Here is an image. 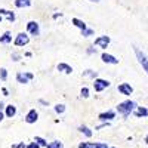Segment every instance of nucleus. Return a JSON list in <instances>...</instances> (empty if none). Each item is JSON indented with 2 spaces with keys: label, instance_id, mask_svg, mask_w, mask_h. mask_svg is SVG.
Masks as SVG:
<instances>
[{
  "label": "nucleus",
  "instance_id": "5",
  "mask_svg": "<svg viewBox=\"0 0 148 148\" xmlns=\"http://www.w3.org/2000/svg\"><path fill=\"white\" fill-rule=\"evenodd\" d=\"M27 33L30 36H39L40 34V25L37 21H28L27 22Z\"/></svg>",
  "mask_w": 148,
  "mask_h": 148
},
{
  "label": "nucleus",
  "instance_id": "21",
  "mask_svg": "<svg viewBox=\"0 0 148 148\" xmlns=\"http://www.w3.org/2000/svg\"><path fill=\"white\" fill-rule=\"evenodd\" d=\"M80 31H82V36H83V37H90V36L95 34V31H93L92 28H88V27H86L84 30H80Z\"/></svg>",
  "mask_w": 148,
  "mask_h": 148
},
{
  "label": "nucleus",
  "instance_id": "20",
  "mask_svg": "<svg viewBox=\"0 0 148 148\" xmlns=\"http://www.w3.org/2000/svg\"><path fill=\"white\" fill-rule=\"evenodd\" d=\"M46 148H64V144L61 141H52L46 145Z\"/></svg>",
  "mask_w": 148,
  "mask_h": 148
},
{
  "label": "nucleus",
  "instance_id": "27",
  "mask_svg": "<svg viewBox=\"0 0 148 148\" xmlns=\"http://www.w3.org/2000/svg\"><path fill=\"white\" fill-rule=\"evenodd\" d=\"M80 96H82V98H89V89H88V88H82Z\"/></svg>",
  "mask_w": 148,
  "mask_h": 148
},
{
  "label": "nucleus",
  "instance_id": "16",
  "mask_svg": "<svg viewBox=\"0 0 148 148\" xmlns=\"http://www.w3.org/2000/svg\"><path fill=\"white\" fill-rule=\"evenodd\" d=\"M15 79H16V82L21 83V84H27V83H30V80H28V77H27L25 71H24V73H16Z\"/></svg>",
  "mask_w": 148,
  "mask_h": 148
},
{
  "label": "nucleus",
  "instance_id": "29",
  "mask_svg": "<svg viewBox=\"0 0 148 148\" xmlns=\"http://www.w3.org/2000/svg\"><path fill=\"white\" fill-rule=\"evenodd\" d=\"M12 148H27V144H24V142H19V144H15V145H12Z\"/></svg>",
  "mask_w": 148,
  "mask_h": 148
},
{
  "label": "nucleus",
  "instance_id": "25",
  "mask_svg": "<svg viewBox=\"0 0 148 148\" xmlns=\"http://www.w3.org/2000/svg\"><path fill=\"white\" fill-rule=\"evenodd\" d=\"M0 80L2 82L8 80V70L6 68H0Z\"/></svg>",
  "mask_w": 148,
  "mask_h": 148
},
{
  "label": "nucleus",
  "instance_id": "17",
  "mask_svg": "<svg viewBox=\"0 0 148 148\" xmlns=\"http://www.w3.org/2000/svg\"><path fill=\"white\" fill-rule=\"evenodd\" d=\"M71 24H73L74 27H77L79 30H84L86 27H88V25H86V24H84L82 19H79V18H73V19H71Z\"/></svg>",
  "mask_w": 148,
  "mask_h": 148
},
{
  "label": "nucleus",
  "instance_id": "1",
  "mask_svg": "<svg viewBox=\"0 0 148 148\" xmlns=\"http://www.w3.org/2000/svg\"><path fill=\"white\" fill-rule=\"evenodd\" d=\"M135 107H136V104H135L133 101H130V99L123 101V102H120V104L117 105V113L121 114L123 117H129L130 113L135 110Z\"/></svg>",
  "mask_w": 148,
  "mask_h": 148
},
{
  "label": "nucleus",
  "instance_id": "10",
  "mask_svg": "<svg viewBox=\"0 0 148 148\" xmlns=\"http://www.w3.org/2000/svg\"><path fill=\"white\" fill-rule=\"evenodd\" d=\"M113 119H116V111H113V110H108L105 113H101L98 116V120H101V121H111Z\"/></svg>",
  "mask_w": 148,
  "mask_h": 148
},
{
  "label": "nucleus",
  "instance_id": "15",
  "mask_svg": "<svg viewBox=\"0 0 148 148\" xmlns=\"http://www.w3.org/2000/svg\"><path fill=\"white\" fill-rule=\"evenodd\" d=\"M0 43H3V45L12 43V33L10 31H5L2 36H0Z\"/></svg>",
  "mask_w": 148,
  "mask_h": 148
},
{
  "label": "nucleus",
  "instance_id": "9",
  "mask_svg": "<svg viewBox=\"0 0 148 148\" xmlns=\"http://www.w3.org/2000/svg\"><path fill=\"white\" fill-rule=\"evenodd\" d=\"M101 59H102V62H105V64H113V65H117V64H119V59H117L114 55L107 53V52H104V53L101 55Z\"/></svg>",
  "mask_w": 148,
  "mask_h": 148
},
{
  "label": "nucleus",
  "instance_id": "6",
  "mask_svg": "<svg viewBox=\"0 0 148 148\" xmlns=\"http://www.w3.org/2000/svg\"><path fill=\"white\" fill-rule=\"evenodd\" d=\"M110 43H111V39L108 36H99L95 39V46L101 47V49H107L110 46Z\"/></svg>",
  "mask_w": 148,
  "mask_h": 148
},
{
  "label": "nucleus",
  "instance_id": "28",
  "mask_svg": "<svg viewBox=\"0 0 148 148\" xmlns=\"http://www.w3.org/2000/svg\"><path fill=\"white\" fill-rule=\"evenodd\" d=\"M95 148H108L105 142H95Z\"/></svg>",
  "mask_w": 148,
  "mask_h": 148
},
{
  "label": "nucleus",
  "instance_id": "35",
  "mask_svg": "<svg viewBox=\"0 0 148 148\" xmlns=\"http://www.w3.org/2000/svg\"><path fill=\"white\" fill-rule=\"evenodd\" d=\"M95 52H96V51H95L93 47H89V49H88V53H89V55H92V53H95Z\"/></svg>",
  "mask_w": 148,
  "mask_h": 148
},
{
  "label": "nucleus",
  "instance_id": "41",
  "mask_svg": "<svg viewBox=\"0 0 148 148\" xmlns=\"http://www.w3.org/2000/svg\"><path fill=\"white\" fill-rule=\"evenodd\" d=\"M108 148H116V147H108Z\"/></svg>",
  "mask_w": 148,
  "mask_h": 148
},
{
  "label": "nucleus",
  "instance_id": "8",
  "mask_svg": "<svg viewBox=\"0 0 148 148\" xmlns=\"http://www.w3.org/2000/svg\"><path fill=\"white\" fill-rule=\"evenodd\" d=\"M117 90H119L121 95H126V96H130V95L133 93V88H132L129 83H121V84H119Z\"/></svg>",
  "mask_w": 148,
  "mask_h": 148
},
{
  "label": "nucleus",
  "instance_id": "18",
  "mask_svg": "<svg viewBox=\"0 0 148 148\" xmlns=\"http://www.w3.org/2000/svg\"><path fill=\"white\" fill-rule=\"evenodd\" d=\"M15 6L19 9L28 8V6H31V0H15Z\"/></svg>",
  "mask_w": 148,
  "mask_h": 148
},
{
  "label": "nucleus",
  "instance_id": "14",
  "mask_svg": "<svg viewBox=\"0 0 148 148\" xmlns=\"http://www.w3.org/2000/svg\"><path fill=\"white\" fill-rule=\"evenodd\" d=\"M132 113L135 114V117L141 119V117H147L148 116V110L145 107H135V110L132 111Z\"/></svg>",
  "mask_w": 148,
  "mask_h": 148
},
{
  "label": "nucleus",
  "instance_id": "13",
  "mask_svg": "<svg viewBox=\"0 0 148 148\" xmlns=\"http://www.w3.org/2000/svg\"><path fill=\"white\" fill-rule=\"evenodd\" d=\"M56 70L61 71V73H64V74H71L73 73V67L70 64H67V62H59L56 65Z\"/></svg>",
  "mask_w": 148,
  "mask_h": 148
},
{
  "label": "nucleus",
  "instance_id": "7",
  "mask_svg": "<svg viewBox=\"0 0 148 148\" xmlns=\"http://www.w3.org/2000/svg\"><path fill=\"white\" fill-rule=\"evenodd\" d=\"M24 120H25V123H28V125H33V123H36L37 120H39V113H37L34 108H31L25 114V119Z\"/></svg>",
  "mask_w": 148,
  "mask_h": 148
},
{
  "label": "nucleus",
  "instance_id": "39",
  "mask_svg": "<svg viewBox=\"0 0 148 148\" xmlns=\"http://www.w3.org/2000/svg\"><path fill=\"white\" fill-rule=\"evenodd\" d=\"M2 19H3V16H2V15H0V24H2Z\"/></svg>",
  "mask_w": 148,
  "mask_h": 148
},
{
  "label": "nucleus",
  "instance_id": "36",
  "mask_svg": "<svg viewBox=\"0 0 148 148\" xmlns=\"http://www.w3.org/2000/svg\"><path fill=\"white\" fill-rule=\"evenodd\" d=\"M39 102H40L42 105H46V107L49 105V102H47V101H45V99H39Z\"/></svg>",
  "mask_w": 148,
  "mask_h": 148
},
{
  "label": "nucleus",
  "instance_id": "40",
  "mask_svg": "<svg viewBox=\"0 0 148 148\" xmlns=\"http://www.w3.org/2000/svg\"><path fill=\"white\" fill-rule=\"evenodd\" d=\"M145 142H147V144H148V135H147V138H145Z\"/></svg>",
  "mask_w": 148,
  "mask_h": 148
},
{
  "label": "nucleus",
  "instance_id": "12",
  "mask_svg": "<svg viewBox=\"0 0 148 148\" xmlns=\"http://www.w3.org/2000/svg\"><path fill=\"white\" fill-rule=\"evenodd\" d=\"M0 15L5 16L9 22H14V21L16 19V16H15L14 12H12V10H8V9H3V8H0Z\"/></svg>",
  "mask_w": 148,
  "mask_h": 148
},
{
  "label": "nucleus",
  "instance_id": "33",
  "mask_svg": "<svg viewBox=\"0 0 148 148\" xmlns=\"http://www.w3.org/2000/svg\"><path fill=\"white\" fill-rule=\"evenodd\" d=\"M2 93H3L5 96H9V90H8L6 88H2Z\"/></svg>",
  "mask_w": 148,
  "mask_h": 148
},
{
  "label": "nucleus",
  "instance_id": "2",
  "mask_svg": "<svg viewBox=\"0 0 148 148\" xmlns=\"http://www.w3.org/2000/svg\"><path fill=\"white\" fill-rule=\"evenodd\" d=\"M30 42V36L27 33H19L15 36V39H14V45L18 46V47H22V46H27Z\"/></svg>",
  "mask_w": 148,
  "mask_h": 148
},
{
  "label": "nucleus",
  "instance_id": "38",
  "mask_svg": "<svg viewBox=\"0 0 148 148\" xmlns=\"http://www.w3.org/2000/svg\"><path fill=\"white\" fill-rule=\"evenodd\" d=\"M89 2H93V3H98V2H99V0H89Z\"/></svg>",
  "mask_w": 148,
  "mask_h": 148
},
{
  "label": "nucleus",
  "instance_id": "31",
  "mask_svg": "<svg viewBox=\"0 0 148 148\" xmlns=\"http://www.w3.org/2000/svg\"><path fill=\"white\" fill-rule=\"evenodd\" d=\"M107 126H110V121H104L102 125H99L96 127V130H99V129H104V127H107Z\"/></svg>",
  "mask_w": 148,
  "mask_h": 148
},
{
  "label": "nucleus",
  "instance_id": "4",
  "mask_svg": "<svg viewBox=\"0 0 148 148\" xmlns=\"http://www.w3.org/2000/svg\"><path fill=\"white\" fill-rule=\"evenodd\" d=\"M133 49H135V55H136V58H138V62L142 65L144 71L148 74V58H147V55L144 52H141L138 47H133Z\"/></svg>",
  "mask_w": 148,
  "mask_h": 148
},
{
  "label": "nucleus",
  "instance_id": "11",
  "mask_svg": "<svg viewBox=\"0 0 148 148\" xmlns=\"http://www.w3.org/2000/svg\"><path fill=\"white\" fill-rule=\"evenodd\" d=\"M15 116H16V107L12 105V104L5 105V117L12 119V117H15Z\"/></svg>",
  "mask_w": 148,
  "mask_h": 148
},
{
  "label": "nucleus",
  "instance_id": "24",
  "mask_svg": "<svg viewBox=\"0 0 148 148\" xmlns=\"http://www.w3.org/2000/svg\"><path fill=\"white\" fill-rule=\"evenodd\" d=\"M83 76H86V77H92V79H96V71H93V70H86V71H83Z\"/></svg>",
  "mask_w": 148,
  "mask_h": 148
},
{
  "label": "nucleus",
  "instance_id": "23",
  "mask_svg": "<svg viewBox=\"0 0 148 148\" xmlns=\"http://www.w3.org/2000/svg\"><path fill=\"white\" fill-rule=\"evenodd\" d=\"M65 105L64 104H56L55 105V113H58V114H62V113H65Z\"/></svg>",
  "mask_w": 148,
  "mask_h": 148
},
{
  "label": "nucleus",
  "instance_id": "30",
  "mask_svg": "<svg viewBox=\"0 0 148 148\" xmlns=\"http://www.w3.org/2000/svg\"><path fill=\"white\" fill-rule=\"evenodd\" d=\"M19 59H21V55H19V53H12V61H15V62H18Z\"/></svg>",
  "mask_w": 148,
  "mask_h": 148
},
{
  "label": "nucleus",
  "instance_id": "37",
  "mask_svg": "<svg viewBox=\"0 0 148 148\" xmlns=\"http://www.w3.org/2000/svg\"><path fill=\"white\" fill-rule=\"evenodd\" d=\"M0 110H5V102H0Z\"/></svg>",
  "mask_w": 148,
  "mask_h": 148
},
{
  "label": "nucleus",
  "instance_id": "22",
  "mask_svg": "<svg viewBox=\"0 0 148 148\" xmlns=\"http://www.w3.org/2000/svg\"><path fill=\"white\" fill-rule=\"evenodd\" d=\"M34 142H37L40 147H45V148H46V145H47V141H46L45 138H42V136H36V138H34Z\"/></svg>",
  "mask_w": 148,
  "mask_h": 148
},
{
  "label": "nucleus",
  "instance_id": "34",
  "mask_svg": "<svg viewBox=\"0 0 148 148\" xmlns=\"http://www.w3.org/2000/svg\"><path fill=\"white\" fill-rule=\"evenodd\" d=\"M3 119H5V113H3V111H2V110H0V123H2V121H3Z\"/></svg>",
  "mask_w": 148,
  "mask_h": 148
},
{
  "label": "nucleus",
  "instance_id": "19",
  "mask_svg": "<svg viewBox=\"0 0 148 148\" xmlns=\"http://www.w3.org/2000/svg\"><path fill=\"white\" fill-rule=\"evenodd\" d=\"M79 130L84 135V136H88V138H90L92 136V135H93V132L88 127V126H86V125H82V126H79Z\"/></svg>",
  "mask_w": 148,
  "mask_h": 148
},
{
  "label": "nucleus",
  "instance_id": "3",
  "mask_svg": "<svg viewBox=\"0 0 148 148\" xmlns=\"http://www.w3.org/2000/svg\"><path fill=\"white\" fill-rule=\"evenodd\" d=\"M107 88H110V82H108V80L99 79V77L93 79V89H95V92H102V90H105Z\"/></svg>",
  "mask_w": 148,
  "mask_h": 148
},
{
  "label": "nucleus",
  "instance_id": "32",
  "mask_svg": "<svg viewBox=\"0 0 148 148\" xmlns=\"http://www.w3.org/2000/svg\"><path fill=\"white\" fill-rule=\"evenodd\" d=\"M27 148H40V145L37 144V142H30V144L27 145Z\"/></svg>",
  "mask_w": 148,
  "mask_h": 148
},
{
  "label": "nucleus",
  "instance_id": "26",
  "mask_svg": "<svg viewBox=\"0 0 148 148\" xmlns=\"http://www.w3.org/2000/svg\"><path fill=\"white\" fill-rule=\"evenodd\" d=\"M79 148H95V142H80Z\"/></svg>",
  "mask_w": 148,
  "mask_h": 148
}]
</instances>
